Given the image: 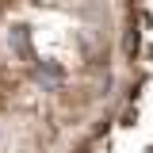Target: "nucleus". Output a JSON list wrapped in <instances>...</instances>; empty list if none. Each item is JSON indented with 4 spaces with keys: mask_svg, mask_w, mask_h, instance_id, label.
<instances>
[{
    "mask_svg": "<svg viewBox=\"0 0 153 153\" xmlns=\"http://www.w3.org/2000/svg\"><path fill=\"white\" fill-rule=\"evenodd\" d=\"M123 54H126V61L138 57V27H134V19H130V27L123 31Z\"/></svg>",
    "mask_w": 153,
    "mask_h": 153,
    "instance_id": "1",
    "label": "nucleus"
},
{
    "mask_svg": "<svg viewBox=\"0 0 153 153\" xmlns=\"http://www.w3.org/2000/svg\"><path fill=\"white\" fill-rule=\"evenodd\" d=\"M0 107H4V96H0Z\"/></svg>",
    "mask_w": 153,
    "mask_h": 153,
    "instance_id": "2",
    "label": "nucleus"
},
{
    "mask_svg": "<svg viewBox=\"0 0 153 153\" xmlns=\"http://www.w3.org/2000/svg\"><path fill=\"white\" fill-rule=\"evenodd\" d=\"M146 153H153V146H149V149H146Z\"/></svg>",
    "mask_w": 153,
    "mask_h": 153,
    "instance_id": "3",
    "label": "nucleus"
}]
</instances>
